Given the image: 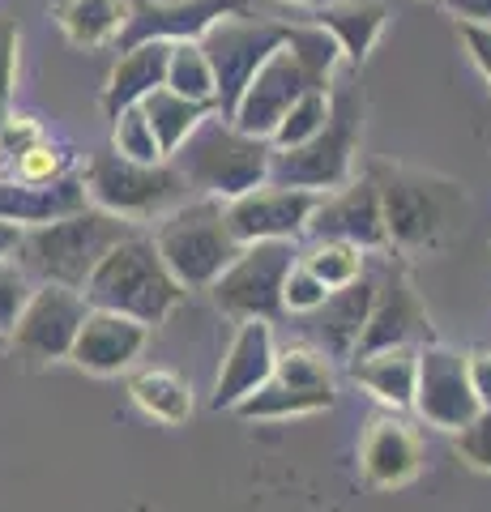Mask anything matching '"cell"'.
Masks as SVG:
<instances>
[{
	"mask_svg": "<svg viewBox=\"0 0 491 512\" xmlns=\"http://www.w3.org/2000/svg\"><path fill=\"white\" fill-rule=\"evenodd\" d=\"M338 60H342V52H338V43L329 39V30H321L316 22L312 26H291L287 43L274 47L269 60L248 77L240 103H235V111L227 120L240 128V133L269 141L278 120L287 116V107L299 99V94L329 90Z\"/></svg>",
	"mask_w": 491,
	"mask_h": 512,
	"instance_id": "cell-1",
	"label": "cell"
},
{
	"mask_svg": "<svg viewBox=\"0 0 491 512\" xmlns=\"http://www.w3.org/2000/svg\"><path fill=\"white\" fill-rule=\"evenodd\" d=\"M137 227L124 218H112L103 210H77L69 218H56V222H43V227H30L22 231V244H18V261L30 282L39 286H65V291H82L90 269L112 252L120 239H129Z\"/></svg>",
	"mask_w": 491,
	"mask_h": 512,
	"instance_id": "cell-2",
	"label": "cell"
},
{
	"mask_svg": "<svg viewBox=\"0 0 491 512\" xmlns=\"http://www.w3.org/2000/svg\"><path fill=\"white\" fill-rule=\"evenodd\" d=\"M269 158H274L269 141L240 133L227 116L210 111L167 163L180 171L188 192L214 201H235L269 180Z\"/></svg>",
	"mask_w": 491,
	"mask_h": 512,
	"instance_id": "cell-3",
	"label": "cell"
},
{
	"mask_svg": "<svg viewBox=\"0 0 491 512\" xmlns=\"http://www.w3.org/2000/svg\"><path fill=\"white\" fill-rule=\"evenodd\" d=\"M82 299L90 308L120 312V316L141 320V325L150 329V325H163V320L180 308L184 286L167 274L163 261H158L154 239L133 231L90 269Z\"/></svg>",
	"mask_w": 491,
	"mask_h": 512,
	"instance_id": "cell-4",
	"label": "cell"
},
{
	"mask_svg": "<svg viewBox=\"0 0 491 512\" xmlns=\"http://www.w3.org/2000/svg\"><path fill=\"white\" fill-rule=\"evenodd\" d=\"M240 239L231 235L223 201L197 197L176 205L171 214L158 218L154 231V252L167 265V274L176 278L184 291H210L214 278L240 256Z\"/></svg>",
	"mask_w": 491,
	"mask_h": 512,
	"instance_id": "cell-5",
	"label": "cell"
},
{
	"mask_svg": "<svg viewBox=\"0 0 491 512\" xmlns=\"http://www.w3.org/2000/svg\"><path fill=\"white\" fill-rule=\"evenodd\" d=\"M359 124H363L359 90L351 82H338V90H329V120L321 124V133L308 137L295 150H274L269 180L287 184V188H308V192L342 188L355 171Z\"/></svg>",
	"mask_w": 491,
	"mask_h": 512,
	"instance_id": "cell-6",
	"label": "cell"
},
{
	"mask_svg": "<svg viewBox=\"0 0 491 512\" xmlns=\"http://www.w3.org/2000/svg\"><path fill=\"white\" fill-rule=\"evenodd\" d=\"M86 201L94 210L124 218V222H150L171 214L176 205L188 201V184L171 163H133V158L116 154L112 146L94 150L82 171Z\"/></svg>",
	"mask_w": 491,
	"mask_h": 512,
	"instance_id": "cell-7",
	"label": "cell"
},
{
	"mask_svg": "<svg viewBox=\"0 0 491 512\" xmlns=\"http://www.w3.org/2000/svg\"><path fill=\"white\" fill-rule=\"evenodd\" d=\"M372 180L380 192L385 235L402 252L436 248L466 214V197L457 184L432 180V175H419V171H393V167H380Z\"/></svg>",
	"mask_w": 491,
	"mask_h": 512,
	"instance_id": "cell-8",
	"label": "cell"
},
{
	"mask_svg": "<svg viewBox=\"0 0 491 512\" xmlns=\"http://www.w3.org/2000/svg\"><path fill=\"white\" fill-rule=\"evenodd\" d=\"M299 248L291 239L244 244L240 256L214 278V303L240 320H274L282 312V282L295 269Z\"/></svg>",
	"mask_w": 491,
	"mask_h": 512,
	"instance_id": "cell-9",
	"label": "cell"
},
{
	"mask_svg": "<svg viewBox=\"0 0 491 512\" xmlns=\"http://www.w3.org/2000/svg\"><path fill=\"white\" fill-rule=\"evenodd\" d=\"M287 30L291 26H282V22H248L244 13H235V18L214 22L197 39L214 69V111L218 116H231L248 86V77L269 60L274 47L287 43Z\"/></svg>",
	"mask_w": 491,
	"mask_h": 512,
	"instance_id": "cell-10",
	"label": "cell"
},
{
	"mask_svg": "<svg viewBox=\"0 0 491 512\" xmlns=\"http://www.w3.org/2000/svg\"><path fill=\"white\" fill-rule=\"evenodd\" d=\"M338 402L334 389V372L321 350L308 346H291L274 359V372L261 384L257 393H248L235 414L240 419H291V414H312V410H329Z\"/></svg>",
	"mask_w": 491,
	"mask_h": 512,
	"instance_id": "cell-11",
	"label": "cell"
},
{
	"mask_svg": "<svg viewBox=\"0 0 491 512\" xmlns=\"http://www.w3.org/2000/svg\"><path fill=\"white\" fill-rule=\"evenodd\" d=\"M90 303L82 291H65V286H35L18 316V325L9 333V346L30 363H52L69 359L73 338L82 329Z\"/></svg>",
	"mask_w": 491,
	"mask_h": 512,
	"instance_id": "cell-12",
	"label": "cell"
},
{
	"mask_svg": "<svg viewBox=\"0 0 491 512\" xmlns=\"http://www.w3.org/2000/svg\"><path fill=\"white\" fill-rule=\"evenodd\" d=\"M410 410H419V419L440 431H462L479 414V402H474V389L466 376V355L436 342L419 346L415 402H410Z\"/></svg>",
	"mask_w": 491,
	"mask_h": 512,
	"instance_id": "cell-13",
	"label": "cell"
},
{
	"mask_svg": "<svg viewBox=\"0 0 491 512\" xmlns=\"http://www.w3.org/2000/svg\"><path fill=\"white\" fill-rule=\"evenodd\" d=\"M316 197L321 192L265 180L252 192H244V197L223 201V214L240 244H261V239H291L295 244V235H304L308 214L316 210Z\"/></svg>",
	"mask_w": 491,
	"mask_h": 512,
	"instance_id": "cell-14",
	"label": "cell"
},
{
	"mask_svg": "<svg viewBox=\"0 0 491 512\" xmlns=\"http://www.w3.org/2000/svg\"><path fill=\"white\" fill-rule=\"evenodd\" d=\"M244 9V0H129V22L116 43L120 52L137 43H197L214 22Z\"/></svg>",
	"mask_w": 491,
	"mask_h": 512,
	"instance_id": "cell-15",
	"label": "cell"
},
{
	"mask_svg": "<svg viewBox=\"0 0 491 512\" xmlns=\"http://www.w3.org/2000/svg\"><path fill=\"white\" fill-rule=\"evenodd\" d=\"M436 342L432 333V316H427L419 291L410 286L402 269H385L376 278V295H372V312L368 325L359 333L355 355H372V350H389V346H427ZM351 355V359H355Z\"/></svg>",
	"mask_w": 491,
	"mask_h": 512,
	"instance_id": "cell-16",
	"label": "cell"
},
{
	"mask_svg": "<svg viewBox=\"0 0 491 512\" xmlns=\"http://www.w3.org/2000/svg\"><path fill=\"white\" fill-rule=\"evenodd\" d=\"M304 235L312 239H342L355 248H389L385 235V214H380V192L376 180H346L334 192L316 197V210L308 214Z\"/></svg>",
	"mask_w": 491,
	"mask_h": 512,
	"instance_id": "cell-17",
	"label": "cell"
},
{
	"mask_svg": "<svg viewBox=\"0 0 491 512\" xmlns=\"http://www.w3.org/2000/svg\"><path fill=\"white\" fill-rule=\"evenodd\" d=\"M146 342H150V329L141 325V320L90 308L82 329H77V338H73L69 359L90 376H116V372H124V367H133L141 359Z\"/></svg>",
	"mask_w": 491,
	"mask_h": 512,
	"instance_id": "cell-18",
	"label": "cell"
},
{
	"mask_svg": "<svg viewBox=\"0 0 491 512\" xmlns=\"http://www.w3.org/2000/svg\"><path fill=\"white\" fill-rule=\"evenodd\" d=\"M278 346H274V325L269 320H244L240 333L231 338V350L223 359V372L214 380V410H235L248 393H257L274 372Z\"/></svg>",
	"mask_w": 491,
	"mask_h": 512,
	"instance_id": "cell-19",
	"label": "cell"
},
{
	"mask_svg": "<svg viewBox=\"0 0 491 512\" xmlns=\"http://www.w3.org/2000/svg\"><path fill=\"white\" fill-rule=\"evenodd\" d=\"M86 205L90 201H86L82 171H69L52 184H26V180H13V175H0V218L22 231L69 218L77 210H86Z\"/></svg>",
	"mask_w": 491,
	"mask_h": 512,
	"instance_id": "cell-20",
	"label": "cell"
},
{
	"mask_svg": "<svg viewBox=\"0 0 491 512\" xmlns=\"http://www.w3.org/2000/svg\"><path fill=\"white\" fill-rule=\"evenodd\" d=\"M372 295H376V278L363 274L359 282L342 286V291H329L325 303L312 316V342L321 346V355L329 359H351L359 346V333L368 325L372 312Z\"/></svg>",
	"mask_w": 491,
	"mask_h": 512,
	"instance_id": "cell-21",
	"label": "cell"
},
{
	"mask_svg": "<svg viewBox=\"0 0 491 512\" xmlns=\"http://www.w3.org/2000/svg\"><path fill=\"white\" fill-rule=\"evenodd\" d=\"M359 466H363V478L372 487L389 491V487H406L410 478L419 474V440L415 431L398 419H376L363 436V448H359Z\"/></svg>",
	"mask_w": 491,
	"mask_h": 512,
	"instance_id": "cell-22",
	"label": "cell"
},
{
	"mask_svg": "<svg viewBox=\"0 0 491 512\" xmlns=\"http://www.w3.org/2000/svg\"><path fill=\"white\" fill-rule=\"evenodd\" d=\"M167 52L171 43H137V47H124L112 77L103 86V111L116 116L124 107H137L146 94H154L167 77Z\"/></svg>",
	"mask_w": 491,
	"mask_h": 512,
	"instance_id": "cell-23",
	"label": "cell"
},
{
	"mask_svg": "<svg viewBox=\"0 0 491 512\" xmlns=\"http://www.w3.org/2000/svg\"><path fill=\"white\" fill-rule=\"evenodd\" d=\"M385 22L389 9L380 0H329V5L316 9V26L329 30V39L338 43V52L351 64H363L372 56Z\"/></svg>",
	"mask_w": 491,
	"mask_h": 512,
	"instance_id": "cell-24",
	"label": "cell"
},
{
	"mask_svg": "<svg viewBox=\"0 0 491 512\" xmlns=\"http://www.w3.org/2000/svg\"><path fill=\"white\" fill-rule=\"evenodd\" d=\"M351 372L368 393H376L393 410H410L415 402V372H419V346H389L372 355H355Z\"/></svg>",
	"mask_w": 491,
	"mask_h": 512,
	"instance_id": "cell-25",
	"label": "cell"
},
{
	"mask_svg": "<svg viewBox=\"0 0 491 512\" xmlns=\"http://www.w3.org/2000/svg\"><path fill=\"white\" fill-rule=\"evenodd\" d=\"M129 22V0H56V26L73 47H107Z\"/></svg>",
	"mask_w": 491,
	"mask_h": 512,
	"instance_id": "cell-26",
	"label": "cell"
},
{
	"mask_svg": "<svg viewBox=\"0 0 491 512\" xmlns=\"http://www.w3.org/2000/svg\"><path fill=\"white\" fill-rule=\"evenodd\" d=\"M141 111H146V120L154 128V141H158V150H163V158H171V154L184 146V137L193 133V128L205 116H210L214 107L193 103V99H180V94H171L167 86H158L154 94L141 99Z\"/></svg>",
	"mask_w": 491,
	"mask_h": 512,
	"instance_id": "cell-27",
	"label": "cell"
},
{
	"mask_svg": "<svg viewBox=\"0 0 491 512\" xmlns=\"http://www.w3.org/2000/svg\"><path fill=\"white\" fill-rule=\"evenodd\" d=\"M129 393H133V402L158 423L176 427V423H188V414H193V393H188V384L176 372H163V367L137 372L129 380Z\"/></svg>",
	"mask_w": 491,
	"mask_h": 512,
	"instance_id": "cell-28",
	"label": "cell"
},
{
	"mask_svg": "<svg viewBox=\"0 0 491 512\" xmlns=\"http://www.w3.org/2000/svg\"><path fill=\"white\" fill-rule=\"evenodd\" d=\"M299 265L325 286V291H342L363 278V248L342 244V239H312L308 252H299Z\"/></svg>",
	"mask_w": 491,
	"mask_h": 512,
	"instance_id": "cell-29",
	"label": "cell"
},
{
	"mask_svg": "<svg viewBox=\"0 0 491 512\" xmlns=\"http://www.w3.org/2000/svg\"><path fill=\"white\" fill-rule=\"evenodd\" d=\"M163 86L171 94H180V99L214 107V69H210V60H205L201 43H171Z\"/></svg>",
	"mask_w": 491,
	"mask_h": 512,
	"instance_id": "cell-30",
	"label": "cell"
},
{
	"mask_svg": "<svg viewBox=\"0 0 491 512\" xmlns=\"http://www.w3.org/2000/svg\"><path fill=\"white\" fill-rule=\"evenodd\" d=\"M325 120H329V90H308V94H299V99L287 107V116L278 120L274 137H269V146H274V150H295V146H304L308 137L321 133Z\"/></svg>",
	"mask_w": 491,
	"mask_h": 512,
	"instance_id": "cell-31",
	"label": "cell"
},
{
	"mask_svg": "<svg viewBox=\"0 0 491 512\" xmlns=\"http://www.w3.org/2000/svg\"><path fill=\"white\" fill-rule=\"evenodd\" d=\"M112 150L124 154V158H133V163H167L163 150H158V141H154V128L146 120V111L137 107H124L112 116Z\"/></svg>",
	"mask_w": 491,
	"mask_h": 512,
	"instance_id": "cell-32",
	"label": "cell"
},
{
	"mask_svg": "<svg viewBox=\"0 0 491 512\" xmlns=\"http://www.w3.org/2000/svg\"><path fill=\"white\" fill-rule=\"evenodd\" d=\"M5 175H13V180H26V184H52V180H60V175H69V150L60 146V141L43 137L39 146H30Z\"/></svg>",
	"mask_w": 491,
	"mask_h": 512,
	"instance_id": "cell-33",
	"label": "cell"
},
{
	"mask_svg": "<svg viewBox=\"0 0 491 512\" xmlns=\"http://www.w3.org/2000/svg\"><path fill=\"white\" fill-rule=\"evenodd\" d=\"M30 291H35V282H30L26 269L18 261H0V338H9L13 333Z\"/></svg>",
	"mask_w": 491,
	"mask_h": 512,
	"instance_id": "cell-34",
	"label": "cell"
},
{
	"mask_svg": "<svg viewBox=\"0 0 491 512\" xmlns=\"http://www.w3.org/2000/svg\"><path fill=\"white\" fill-rule=\"evenodd\" d=\"M18 64H22V30L13 18H0V124L13 111V94H18Z\"/></svg>",
	"mask_w": 491,
	"mask_h": 512,
	"instance_id": "cell-35",
	"label": "cell"
},
{
	"mask_svg": "<svg viewBox=\"0 0 491 512\" xmlns=\"http://www.w3.org/2000/svg\"><path fill=\"white\" fill-rule=\"evenodd\" d=\"M47 133H43V124L35 116H22V111H9V120L0 124V175H5L18 158L30 150V146H39Z\"/></svg>",
	"mask_w": 491,
	"mask_h": 512,
	"instance_id": "cell-36",
	"label": "cell"
},
{
	"mask_svg": "<svg viewBox=\"0 0 491 512\" xmlns=\"http://www.w3.org/2000/svg\"><path fill=\"white\" fill-rule=\"evenodd\" d=\"M457 453H462L474 470L491 474V410H479L462 431H457Z\"/></svg>",
	"mask_w": 491,
	"mask_h": 512,
	"instance_id": "cell-37",
	"label": "cell"
},
{
	"mask_svg": "<svg viewBox=\"0 0 491 512\" xmlns=\"http://www.w3.org/2000/svg\"><path fill=\"white\" fill-rule=\"evenodd\" d=\"M325 295H329L325 286L295 261V269L287 274V282H282V308H291V312H316V308L325 303Z\"/></svg>",
	"mask_w": 491,
	"mask_h": 512,
	"instance_id": "cell-38",
	"label": "cell"
},
{
	"mask_svg": "<svg viewBox=\"0 0 491 512\" xmlns=\"http://www.w3.org/2000/svg\"><path fill=\"white\" fill-rule=\"evenodd\" d=\"M466 376H470V389H474L479 410H491V350H474V355H466Z\"/></svg>",
	"mask_w": 491,
	"mask_h": 512,
	"instance_id": "cell-39",
	"label": "cell"
},
{
	"mask_svg": "<svg viewBox=\"0 0 491 512\" xmlns=\"http://www.w3.org/2000/svg\"><path fill=\"white\" fill-rule=\"evenodd\" d=\"M462 43H466L470 60L479 64V73L487 77V86H491V26H474V22H462Z\"/></svg>",
	"mask_w": 491,
	"mask_h": 512,
	"instance_id": "cell-40",
	"label": "cell"
},
{
	"mask_svg": "<svg viewBox=\"0 0 491 512\" xmlns=\"http://www.w3.org/2000/svg\"><path fill=\"white\" fill-rule=\"evenodd\" d=\"M453 18L474 22V26H491V0H440Z\"/></svg>",
	"mask_w": 491,
	"mask_h": 512,
	"instance_id": "cell-41",
	"label": "cell"
},
{
	"mask_svg": "<svg viewBox=\"0 0 491 512\" xmlns=\"http://www.w3.org/2000/svg\"><path fill=\"white\" fill-rule=\"evenodd\" d=\"M18 244H22V227L0 218V261H13L18 256Z\"/></svg>",
	"mask_w": 491,
	"mask_h": 512,
	"instance_id": "cell-42",
	"label": "cell"
},
{
	"mask_svg": "<svg viewBox=\"0 0 491 512\" xmlns=\"http://www.w3.org/2000/svg\"><path fill=\"white\" fill-rule=\"evenodd\" d=\"M291 5H316L321 9V5H329V0H291Z\"/></svg>",
	"mask_w": 491,
	"mask_h": 512,
	"instance_id": "cell-43",
	"label": "cell"
},
{
	"mask_svg": "<svg viewBox=\"0 0 491 512\" xmlns=\"http://www.w3.org/2000/svg\"><path fill=\"white\" fill-rule=\"evenodd\" d=\"M5 346H9V338H0V350H5Z\"/></svg>",
	"mask_w": 491,
	"mask_h": 512,
	"instance_id": "cell-44",
	"label": "cell"
}]
</instances>
